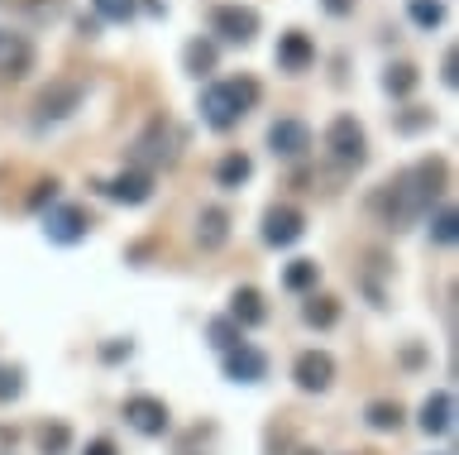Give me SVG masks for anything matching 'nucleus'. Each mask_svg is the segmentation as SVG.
<instances>
[{"label":"nucleus","mask_w":459,"mask_h":455,"mask_svg":"<svg viewBox=\"0 0 459 455\" xmlns=\"http://www.w3.org/2000/svg\"><path fill=\"white\" fill-rule=\"evenodd\" d=\"M268 149L278 153V159H301V153L311 149V130H307V120H273L268 125Z\"/></svg>","instance_id":"11"},{"label":"nucleus","mask_w":459,"mask_h":455,"mask_svg":"<svg viewBox=\"0 0 459 455\" xmlns=\"http://www.w3.org/2000/svg\"><path fill=\"white\" fill-rule=\"evenodd\" d=\"M426 125H436V110H407V116H397V130L402 135H416V130H426Z\"/></svg>","instance_id":"30"},{"label":"nucleus","mask_w":459,"mask_h":455,"mask_svg":"<svg viewBox=\"0 0 459 455\" xmlns=\"http://www.w3.org/2000/svg\"><path fill=\"white\" fill-rule=\"evenodd\" d=\"M407 15L416 30H440L445 20V0H407Z\"/></svg>","instance_id":"22"},{"label":"nucleus","mask_w":459,"mask_h":455,"mask_svg":"<svg viewBox=\"0 0 459 455\" xmlns=\"http://www.w3.org/2000/svg\"><path fill=\"white\" fill-rule=\"evenodd\" d=\"M91 5H96V20L129 24V20H134V10H139V0H91Z\"/></svg>","instance_id":"25"},{"label":"nucleus","mask_w":459,"mask_h":455,"mask_svg":"<svg viewBox=\"0 0 459 455\" xmlns=\"http://www.w3.org/2000/svg\"><path fill=\"white\" fill-rule=\"evenodd\" d=\"M264 317H268V307H264V297H258L254 288H239L235 297H230V321H235L239 331L244 326H258Z\"/></svg>","instance_id":"18"},{"label":"nucleus","mask_w":459,"mask_h":455,"mask_svg":"<svg viewBox=\"0 0 459 455\" xmlns=\"http://www.w3.org/2000/svg\"><path fill=\"white\" fill-rule=\"evenodd\" d=\"M368 426H373V432H397V426H402V407L397 403H373L368 407Z\"/></svg>","instance_id":"28"},{"label":"nucleus","mask_w":459,"mask_h":455,"mask_svg":"<svg viewBox=\"0 0 459 455\" xmlns=\"http://www.w3.org/2000/svg\"><path fill=\"white\" fill-rule=\"evenodd\" d=\"M297 455H316V451H297Z\"/></svg>","instance_id":"40"},{"label":"nucleus","mask_w":459,"mask_h":455,"mask_svg":"<svg viewBox=\"0 0 459 455\" xmlns=\"http://www.w3.org/2000/svg\"><path fill=\"white\" fill-rule=\"evenodd\" d=\"M178 149H182V135L172 130L168 120H153L149 130H143L139 139H134V149H129V159L139 163V173H149V168H158V163H178Z\"/></svg>","instance_id":"4"},{"label":"nucleus","mask_w":459,"mask_h":455,"mask_svg":"<svg viewBox=\"0 0 459 455\" xmlns=\"http://www.w3.org/2000/svg\"><path fill=\"white\" fill-rule=\"evenodd\" d=\"M57 202V182L53 178H43L34 192H29V211H43V206H53Z\"/></svg>","instance_id":"31"},{"label":"nucleus","mask_w":459,"mask_h":455,"mask_svg":"<svg viewBox=\"0 0 459 455\" xmlns=\"http://www.w3.org/2000/svg\"><path fill=\"white\" fill-rule=\"evenodd\" d=\"M301 231H307V216H301L297 206H268L264 211V245L287 249L301 240Z\"/></svg>","instance_id":"8"},{"label":"nucleus","mask_w":459,"mask_h":455,"mask_svg":"<svg viewBox=\"0 0 459 455\" xmlns=\"http://www.w3.org/2000/svg\"><path fill=\"white\" fill-rule=\"evenodd\" d=\"M206 336H211V346H215V350H221V354L239 346V326H235V321H230V317H215V321L206 326Z\"/></svg>","instance_id":"26"},{"label":"nucleus","mask_w":459,"mask_h":455,"mask_svg":"<svg viewBox=\"0 0 459 455\" xmlns=\"http://www.w3.org/2000/svg\"><path fill=\"white\" fill-rule=\"evenodd\" d=\"M86 455H120V451H115V441L100 436V441H91V446H86Z\"/></svg>","instance_id":"37"},{"label":"nucleus","mask_w":459,"mask_h":455,"mask_svg":"<svg viewBox=\"0 0 459 455\" xmlns=\"http://www.w3.org/2000/svg\"><path fill=\"white\" fill-rule=\"evenodd\" d=\"M440 82H445V87H459V58H455V53H445V63H440Z\"/></svg>","instance_id":"34"},{"label":"nucleus","mask_w":459,"mask_h":455,"mask_svg":"<svg viewBox=\"0 0 459 455\" xmlns=\"http://www.w3.org/2000/svg\"><path fill=\"white\" fill-rule=\"evenodd\" d=\"M230 240V211L225 206H206L196 216V245L201 249H221Z\"/></svg>","instance_id":"16"},{"label":"nucleus","mask_w":459,"mask_h":455,"mask_svg":"<svg viewBox=\"0 0 459 455\" xmlns=\"http://www.w3.org/2000/svg\"><path fill=\"white\" fill-rule=\"evenodd\" d=\"M258 96H264V87H258L254 77L211 82V87L201 92V120H206L211 130H235V125L258 106Z\"/></svg>","instance_id":"2"},{"label":"nucleus","mask_w":459,"mask_h":455,"mask_svg":"<svg viewBox=\"0 0 459 455\" xmlns=\"http://www.w3.org/2000/svg\"><path fill=\"white\" fill-rule=\"evenodd\" d=\"M321 5H325V15H350V10H354V0H321Z\"/></svg>","instance_id":"35"},{"label":"nucleus","mask_w":459,"mask_h":455,"mask_svg":"<svg viewBox=\"0 0 459 455\" xmlns=\"http://www.w3.org/2000/svg\"><path fill=\"white\" fill-rule=\"evenodd\" d=\"M20 389H24L20 369H0V403H5V398H20Z\"/></svg>","instance_id":"33"},{"label":"nucleus","mask_w":459,"mask_h":455,"mask_svg":"<svg viewBox=\"0 0 459 455\" xmlns=\"http://www.w3.org/2000/svg\"><path fill=\"white\" fill-rule=\"evenodd\" d=\"M440 192H445V163L440 159H421L416 168L397 173L378 197H373V211L383 216L387 231H407L411 221H421L426 211L436 206Z\"/></svg>","instance_id":"1"},{"label":"nucleus","mask_w":459,"mask_h":455,"mask_svg":"<svg viewBox=\"0 0 459 455\" xmlns=\"http://www.w3.org/2000/svg\"><path fill=\"white\" fill-rule=\"evenodd\" d=\"M416 82H421V73H416L411 63H393V67L383 73V92L402 101V96H411V92H416Z\"/></svg>","instance_id":"21"},{"label":"nucleus","mask_w":459,"mask_h":455,"mask_svg":"<svg viewBox=\"0 0 459 455\" xmlns=\"http://www.w3.org/2000/svg\"><path fill=\"white\" fill-rule=\"evenodd\" d=\"M325 149L340 168H364L368 163V135L354 116H335L325 130Z\"/></svg>","instance_id":"5"},{"label":"nucleus","mask_w":459,"mask_h":455,"mask_svg":"<svg viewBox=\"0 0 459 455\" xmlns=\"http://www.w3.org/2000/svg\"><path fill=\"white\" fill-rule=\"evenodd\" d=\"M292 379H297V389H307V393H325L330 379H335V360H330L325 350H301L297 364H292Z\"/></svg>","instance_id":"10"},{"label":"nucleus","mask_w":459,"mask_h":455,"mask_svg":"<svg viewBox=\"0 0 459 455\" xmlns=\"http://www.w3.org/2000/svg\"><path fill=\"white\" fill-rule=\"evenodd\" d=\"M77 30H82V39H96V30H100V20H86V15H82V20H77Z\"/></svg>","instance_id":"38"},{"label":"nucleus","mask_w":459,"mask_h":455,"mask_svg":"<svg viewBox=\"0 0 459 455\" xmlns=\"http://www.w3.org/2000/svg\"><path fill=\"white\" fill-rule=\"evenodd\" d=\"M430 240H436V245H455V240H459V216L450 206L436 211V221H430Z\"/></svg>","instance_id":"27"},{"label":"nucleus","mask_w":459,"mask_h":455,"mask_svg":"<svg viewBox=\"0 0 459 455\" xmlns=\"http://www.w3.org/2000/svg\"><path fill=\"white\" fill-rule=\"evenodd\" d=\"M125 422L139 436H163L168 432V403L163 398H149V393H134V398H125Z\"/></svg>","instance_id":"7"},{"label":"nucleus","mask_w":459,"mask_h":455,"mask_svg":"<svg viewBox=\"0 0 459 455\" xmlns=\"http://www.w3.org/2000/svg\"><path fill=\"white\" fill-rule=\"evenodd\" d=\"M29 67H34V44L24 34L0 30V82H20L29 77Z\"/></svg>","instance_id":"12"},{"label":"nucleus","mask_w":459,"mask_h":455,"mask_svg":"<svg viewBox=\"0 0 459 455\" xmlns=\"http://www.w3.org/2000/svg\"><path fill=\"white\" fill-rule=\"evenodd\" d=\"M316 278H321V268H316V259H292V264H287V274H282V288L307 293V288H316Z\"/></svg>","instance_id":"23"},{"label":"nucleus","mask_w":459,"mask_h":455,"mask_svg":"<svg viewBox=\"0 0 459 455\" xmlns=\"http://www.w3.org/2000/svg\"><path fill=\"white\" fill-rule=\"evenodd\" d=\"M301 317H307V326H321V331H325V326H335L340 302H335V297H311V302L301 307Z\"/></svg>","instance_id":"24"},{"label":"nucleus","mask_w":459,"mask_h":455,"mask_svg":"<svg viewBox=\"0 0 459 455\" xmlns=\"http://www.w3.org/2000/svg\"><path fill=\"white\" fill-rule=\"evenodd\" d=\"M249 178H254V159H249V153H239V149L225 153V159L215 163V182H221V188H230V192L244 188Z\"/></svg>","instance_id":"19"},{"label":"nucleus","mask_w":459,"mask_h":455,"mask_svg":"<svg viewBox=\"0 0 459 455\" xmlns=\"http://www.w3.org/2000/svg\"><path fill=\"white\" fill-rule=\"evenodd\" d=\"M67 441H72V432H67L63 422H53V426H43V432H39L43 455H63V451H67Z\"/></svg>","instance_id":"29"},{"label":"nucleus","mask_w":459,"mask_h":455,"mask_svg":"<svg viewBox=\"0 0 459 455\" xmlns=\"http://www.w3.org/2000/svg\"><path fill=\"white\" fill-rule=\"evenodd\" d=\"M63 10H67V0H29V15H34L39 24L43 20H57Z\"/></svg>","instance_id":"32"},{"label":"nucleus","mask_w":459,"mask_h":455,"mask_svg":"<svg viewBox=\"0 0 459 455\" xmlns=\"http://www.w3.org/2000/svg\"><path fill=\"white\" fill-rule=\"evenodd\" d=\"M215 58H221V48H215L211 39H192V44L182 48V67L192 77H211L215 73Z\"/></svg>","instance_id":"20"},{"label":"nucleus","mask_w":459,"mask_h":455,"mask_svg":"<svg viewBox=\"0 0 459 455\" xmlns=\"http://www.w3.org/2000/svg\"><path fill=\"white\" fill-rule=\"evenodd\" d=\"M311 63H316V44L301 30H287L278 39V67L282 73H307Z\"/></svg>","instance_id":"15"},{"label":"nucleus","mask_w":459,"mask_h":455,"mask_svg":"<svg viewBox=\"0 0 459 455\" xmlns=\"http://www.w3.org/2000/svg\"><path fill=\"white\" fill-rule=\"evenodd\" d=\"M96 188L106 192L110 202L139 206V202H149V197H153V178L139 173V168H129V173H115V178H106V182H96Z\"/></svg>","instance_id":"13"},{"label":"nucleus","mask_w":459,"mask_h":455,"mask_svg":"<svg viewBox=\"0 0 459 455\" xmlns=\"http://www.w3.org/2000/svg\"><path fill=\"white\" fill-rule=\"evenodd\" d=\"M100 354H106V360H120V354H129V340H125V346H106Z\"/></svg>","instance_id":"39"},{"label":"nucleus","mask_w":459,"mask_h":455,"mask_svg":"<svg viewBox=\"0 0 459 455\" xmlns=\"http://www.w3.org/2000/svg\"><path fill=\"white\" fill-rule=\"evenodd\" d=\"M221 360H225V379H235V383H258L268 374V354L254 350V346H244V340L235 350H225Z\"/></svg>","instance_id":"14"},{"label":"nucleus","mask_w":459,"mask_h":455,"mask_svg":"<svg viewBox=\"0 0 459 455\" xmlns=\"http://www.w3.org/2000/svg\"><path fill=\"white\" fill-rule=\"evenodd\" d=\"M86 231H91V216H86L82 206H53L48 216H43V235H48L53 245H77V240H86Z\"/></svg>","instance_id":"9"},{"label":"nucleus","mask_w":459,"mask_h":455,"mask_svg":"<svg viewBox=\"0 0 459 455\" xmlns=\"http://www.w3.org/2000/svg\"><path fill=\"white\" fill-rule=\"evenodd\" d=\"M450 422H455V398L450 393H430L421 403V432L426 436H445Z\"/></svg>","instance_id":"17"},{"label":"nucleus","mask_w":459,"mask_h":455,"mask_svg":"<svg viewBox=\"0 0 459 455\" xmlns=\"http://www.w3.org/2000/svg\"><path fill=\"white\" fill-rule=\"evenodd\" d=\"M14 441H20L14 426H0V455H14Z\"/></svg>","instance_id":"36"},{"label":"nucleus","mask_w":459,"mask_h":455,"mask_svg":"<svg viewBox=\"0 0 459 455\" xmlns=\"http://www.w3.org/2000/svg\"><path fill=\"white\" fill-rule=\"evenodd\" d=\"M258 10L254 5H215L211 10V34H221L225 44H254L258 34Z\"/></svg>","instance_id":"6"},{"label":"nucleus","mask_w":459,"mask_h":455,"mask_svg":"<svg viewBox=\"0 0 459 455\" xmlns=\"http://www.w3.org/2000/svg\"><path fill=\"white\" fill-rule=\"evenodd\" d=\"M86 101V87L77 77H57L43 87V96L34 101V130H48V125H63L72 110Z\"/></svg>","instance_id":"3"}]
</instances>
